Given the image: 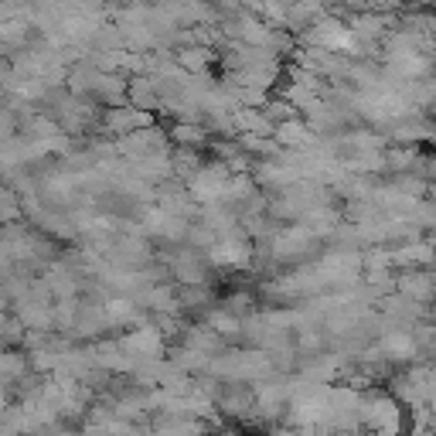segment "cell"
Returning a JSON list of instances; mask_svg holds the SVG:
<instances>
[{"label": "cell", "instance_id": "cell-1", "mask_svg": "<svg viewBox=\"0 0 436 436\" xmlns=\"http://www.w3.org/2000/svg\"><path fill=\"white\" fill-rule=\"evenodd\" d=\"M280 140L290 143V147H307L310 143V129L300 127V123H283L280 127Z\"/></svg>", "mask_w": 436, "mask_h": 436}]
</instances>
